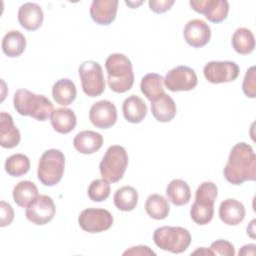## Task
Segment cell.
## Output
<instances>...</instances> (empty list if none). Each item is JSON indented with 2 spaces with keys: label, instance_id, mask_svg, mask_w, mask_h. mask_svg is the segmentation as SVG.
Listing matches in <instances>:
<instances>
[{
  "label": "cell",
  "instance_id": "1",
  "mask_svg": "<svg viewBox=\"0 0 256 256\" xmlns=\"http://www.w3.org/2000/svg\"><path fill=\"white\" fill-rule=\"evenodd\" d=\"M224 178L233 185H241L245 181L256 178V155L253 148L245 143L235 144L223 169Z\"/></svg>",
  "mask_w": 256,
  "mask_h": 256
},
{
  "label": "cell",
  "instance_id": "36",
  "mask_svg": "<svg viewBox=\"0 0 256 256\" xmlns=\"http://www.w3.org/2000/svg\"><path fill=\"white\" fill-rule=\"evenodd\" d=\"M0 211H1V217H0V226L5 227L12 223L14 219V211L11 205L5 201L0 202Z\"/></svg>",
  "mask_w": 256,
  "mask_h": 256
},
{
  "label": "cell",
  "instance_id": "19",
  "mask_svg": "<svg viewBox=\"0 0 256 256\" xmlns=\"http://www.w3.org/2000/svg\"><path fill=\"white\" fill-rule=\"evenodd\" d=\"M20 132L14 125L13 118L6 112L0 113V145L3 148L11 149L20 142Z\"/></svg>",
  "mask_w": 256,
  "mask_h": 256
},
{
  "label": "cell",
  "instance_id": "40",
  "mask_svg": "<svg viewBox=\"0 0 256 256\" xmlns=\"http://www.w3.org/2000/svg\"><path fill=\"white\" fill-rule=\"evenodd\" d=\"M191 254H193V255H195V254H200V255H214V253L210 250V249H208V248H205V247H200V248H198V249H196L195 251H193Z\"/></svg>",
  "mask_w": 256,
  "mask_h": 256
},
{
  "label": "cell",
  "instance_id": "16",
  "mask_svg": "<svg viewBox=\"0 0 256 256\" xmlns=\"http://www.w3.org/2000/svg\"><path fill=\"white\" fill-rule=\"evenodd\" d=\"M118 0H93L90 6V16L99 25L111 24L117 14Z\"/></svg>",
  "mask_w": 256,
  "mask_h": 256
},
{
  "label": "cell",
  "instance_id": "39",
  "mask_svg": "<svg viewBox=\"0 0 256 256\" xmlns=\"http://www.w3.org/2000/svg\"><path fill=\"white\" fill-rule=\"evenodd\" d=\"M255 244H248L244 245L238 252L239 255H254L255 254Z\"/></svg>",
  "mask_w": 256,
  "mask_h": 256
},
{
  "label": "cell",
  "instance_id": "30",
  "mask_svg": "<svg viewBox=\"0 0 256 256\" xmlns=\"http://www.w3.org/2000/svg\"><path fill=\"white\" fill-rule=\"evenodd\" d=\"M114 205L121 211H132L138 203V192L132 186H123L117 189L113 196Z\"/></svg>",
  "mask_w": 256,
  "mask_h": 256
},
{
  "label": "cell",
  "instance_id": "6",
  "mask_svg": "<svg viewBox=\"0 0 256 256\" xmlns=\"http://www.w3.org/2000/svg\"><path fill=\"white\" fill-rule=\"evenodd\" d=\"M65 156L58 149H48L40 157L37 169L39 181L45 186H54L62 179Z\"/></svg>",
  "mask_w": 256,
  "mask_h": 256
},
{
  "label": "cell",
  "instance_id": "22",
  "mask_svg": "<svg viewBox=\"0 0 256 256\" xmlns=\"http://www.w3.org/2000/svg\"><path fill=\"white\" fill-rule=\"evenodd\" d=\"M124 118L130 123H140L147 115L146 103L137 95L127 97L122 104Z\"/></svg>",
  "mask_w": 256,
  "mask_h": 256
},
{
  "label": "cell",
  "instance_id": "37",
  "mask_svg": "<svg viewBox=\"0 0 256 256\" xmlns=\"http://www.w3.org/2000/svg\"><path fill=\"white\" fill-rule=\"evenodd\" d=\"M174 0H150L148 2L150 9L155 13H164L171 9L174 5Z\"/></svg>",
  "mask_w": 256,
  "mask_h": 256
},
{
  "label": "cell",
  "instance_id": "9",
  "mask_svg": "<svg viewBox=\"0 0 256 256\" xmlns=\"http://www.w3.org/2000/svg\"><path fill=\"white\" fill-rule=\"evenodd\" d=\"M79 226L88 233H100L108 230L113 224L112 214L102 208H87L78 217Z\"/></svg>",
  "mask_w": 256,
  "mask_h": 256
},
{
  "label": "cell",
  "instance_id": "7",
  "mask_svg": "<svg viewBox=\"0 0 256 256\" xmlns=\"http://www.w3.org/2000/svg\"><path fill=\"white\" fill-rule=\"evenodd\" d=\"M128 160V154L124 147L120 145L110 146L99 164L102 178L112 183L120 181L127 169Z\"/></svg>",
  "mask_w": 256,
  "mask_h": 256
},
{
  "label": "cell",
  "instance_id": "31",
  "mask_svg": "<svg viewBox=\"0 0 256 256\" xmlns=\"http://www.w3.org/2000/svg\"><path fill=\"white\" fill-rule=\"evenodd\" d=\"M146 213L155 220L165 219L170 211L167 199L160 194H151L145 202Z\"/></svg>",
  "mask_w": 256,
  "mask_h": 256
},
{
  "label": "cell",
  "instance_id": "2",
  "mask_svg": "<svg viewBox=\"0 0 256 256\" xmlns=\"http://www.w3.org/2000/svg\"><path fill=\"white\" fill-rule=\"evenodd\" d=\"M107 82L110 89L116 93H125L134 83L132 63L127 56L121 53L111 54L105 62Z\"/></svg>",
  "mask_w": 256,
  "mask_h": 256
},
{
  "label": "cell",
  "instance_id": "3",
  "mask_svg": "<svg viewBox=\"0 0 256 256\" xmlns=\"http://www.w3.org/2000/svg\"><path fill=\"white\" fill-rule=\"evenodd\" d=\"M15 110L22 116H29L38 121H45L53 109L52 102L44 95L35 94L27 89H18L13 98Z\"/></svg>",
  "mask_w": 256,
  "mask_h": 256
},
{
  "label": "cell",
  "instance_id": "35",
  "mask_svg": "<svg viewBox=\"0 0 256 256\" xmlns=\"http://www.w3.org/2000/svg\"><path fill=\"white\" fill-rule=\"evenodd\" d=\"M209 249L214 253V255H221V256L235 255V249L232 243L223 239H219L212 242Z\"/></svg>",
  "mask_w": 256,
  "mask_h": 256
},
{
  "label": "cell",
  "instance_id": "11",
  "mask_svg": "<svg viewBox=\"0 0 256 256\" xmlns=\"http://www.w3.org/2000/svg\"><path fill=\"white\" fill-rule=\"evenodd\" d=\"M239 66L232 61H210L203 69L206 80L213 84L234 81L239 76Z\"/></svg>",
  "mask_w": 256,
  "mask_h": 256
},
{
  "label": "cell",
  "instance_id": "15",
  "mask_svg": "<svg viewBox=\"0 0 256 256\" xmlns=\"http://www.w3.org/2000/svg\"><path fill=\"white\" fill-rule=\"evenodd\" d=\"M183 34L188 45L193 48H200L210 41L211 29L205 21L201 19H193L187 22Z\"/></svg>",
  "mask_w": 256,
  "mask_h": 256
},
{
  "label": "cell",
  "instance_id": "41",
  "mask_svg": "<svg viewBox=\"0 0 256 256\" xmlns=\"http://www.w3.org/2000/svg\"><path fill=\"white\" fill-rule=\"evenodd\" d=\"M255 222H256L255 220H252V221L250 222L249 226L247 227V234H249V236H250L251 238H255V234H254V232H255V229H254Z\"/></svg>",
  "mask_w": 256,
  "mask_h": 256
},
{
  "label": "cell",
  "instance_id": "42",
  "mask_svg": "<svg viewBox=\"0 0 256 256\" xmlns=\"http://www.w3.org/2000/svg\"><path fill=\"white\" fill-rule=\"evenodd\" d=\"M125 3H126V5H128L129 7H131V8H137L138 6H140L142 3H143V1H125Z\"/></svg>",
  "mask_w": 256,
  "mask_h": 256
},
{
  "label": "cell",
  "instance_id": "8",
  "mask_svg": "<svg viewBox=\"0 0 256 256\" xmlns=\"http://www.w3.org/2000/svg\"><path fill=\"white\" fill-rule=\"evenodd\" d=\"M83 92L89 97H97L105 90V79L101 65L93 60L80 64L78 69Z\"/></svg>",
  "mask_w": 256,
  "mask_h": 256
},
{
  "label": "cell",
  "instance_id": "32",
  "mask_svg": "<svg viewBox=\"0 0 256 256\" xmlns=\"http://www.w3.org/2000/svg\"><path fill=\"white\" fill-rule=\"evenodd\" d=\"M5 171L12 177H20L26 174L30 169L29 158L21 153L9 156L4 164Z\"/></svg>",
  "mask_w": 256,
  "mask_h": 256
},
{
  "label": "cell",
  "instance_id": "4",
  "mask_svg": "<svg viewBox=\"0 0 256 256\" xmlns=\"http://www.w3.org/2000/svg\"><path fill=\"white\" fill-rule=\"evenodd\" d=\"M218 195L216 184L203 182L195 192V201L190 208L191 219L198 225L208 224L214 216V203Z\"/></svg>",
  "mask_w": 256,
  "mask_h": 256
},
{
  "label": "cell",
  "instance_id": "29",
  "mask_svg": "<svg viewBox=\"0 0 256 256\" xmlns=\"http://www.w3.org/2000/svg\"><path fill=\"white\" fill-rule=\"evenodd\" d=\"M140 89L148 100L153 101L164 93V78L157 73H148L141 79Z\"/></svg>",
  "mask_w": 256,
  "mask_h": 256
},
{
  "label": "cell",
  "instance_id": "34",
  "mask_svg": "<svg viewBox=\"0 0 256 256\" xmlns=\"http://www.w3.org/2000/svg\"><path fill=\"white\" fill-rule=\"evenodd\" d=\"M243 93L249 98L256 97V72L255 66H251L245 73L242 83Z\"/></svg>",
  "mask_w": 256,
  "mask_h": 256
},
{
  "label": "cell",
  "instance_id": "23",
  "mask_svg": "<svg viewBox=\"0 0 256 256\" xmlns=\"http://www.w3.org/2000/svg\"><path fill=\"white\" fill-rule=\"evenodd\" d=\"M50 120L53 129L61 134L71 132L77 124L76 115L73 110L69 108L54 109L51 113Z\"/></svg>",
  "mask_w": 256,
  "mask_h": 256
},
{
  "label": "cell",
  "instance_id": "17",
  "mask_svg": "<svg viewBox=\"0 0 256 256\" xmlns=\"http://www.w3.org/2000/svg\"><path fill=\"white\" fill-rule=\"evenodd\" d=\"M44 14L41 7L32 2L24 3L18 10L19 24L26 30L35 31L43 23Z\"/></svg>",
  "mask_w": 256,
  "mask_h": 256
},
{
  "label": "cell",
  "instance_id": "20",
  "mask_svg": "<svg viewBox=\"0 0 256 256\" xmlns=\"http://www.w3.org/2000/svg\"><path fill=\"white\" fill-rule=\"evenodd\" d=\"M103 145V136L95 131L84 130L79 132L73 139L74 148L82 154H92Z\"/></svg>",
  "mask_w": 256,
  "mask_h": 256
},
{
  "label": "cell",
  "instance_id": "5",
  "mask_svg": "<svg viewBox=\"0 0 256 256\" xmlns=\"http://www.w3.org/2000/svg\"><path fill=\"white\" fill-rule=\"evenodd\" d=\"M153 241L162 250L175 254L187 250L191 243L190 232L178 226H162L153 233Z\"/></svg>",
  "mask_w": 256,
  "mask_h": 256
},
{
  "label": "cell",
  "instance_id": "12",
  "mask_svg": "<svg viewBox=\"0 0 256 256\" xmlns=\"http://www.w3.org/2000/svg\"><path fill=\"white\" fill-rule=\"evenodd\" d=\"M56 213V206L53 199L48 195H39L38 198L26 207V218L36 224L45 225L50 222Z\"/></svg>",
  "mask_w": 256,
  "mask_h": 256
},
{
  "label": "cell",
  "instance_id": "14",
  "mask_svg": "<svg viewBox=\"0 0 256 256\" xmlns=\"http://www.w3.org/2000/svg\"><path fill=\"white\" fill-rule=\"evenodd\" d=\"M89 119L97 128H110L117 121V109L111 101L100 100L91 106Z\"/></svg>",
  "mask_w": 256,
  "mask_h": 256
},
{
  "label": "cell",
  "instance_id": "24",
  "mask_svg": "<svg viewBox=\"0 0 256 256\" xmlns=\"http://www.w3.org/2000/svg\"><path fill=\"white\" fill-rule=\"evenodd\" d=\"M12 196L14 202L18 206L26 208L38 198L39 192L38 188L33 182L23 180L14 186Z\"/></svg>",
  "mask_w": 256,
  "mask_h": 256
},
{
  "label": "cell",
  "instance_id": "27",
  "mask_svg": "<svg viewBox=\"0 0 256 256\" xmlns=\"http://www.w3.org/2000/svg\"><path fill=\"white\" fill-rule=\"evenodd\" d=\"M26 47L25 36L18 30L8 31L2 39V50L8 57L20 56Z\"/></svg>",
  "mask_w": 256,
  "mask_h": 256
},
{
  "label": "cell",
  "instance_id": "21",
  "mask_svg": "<svg viewBox=\"0 0 256 256\" xmlns=\"http://www.w3.org/2000/svg\"><path fill=\"white\" fill-rule=\"evenodd\" d=\"M151 112L157 121L169 122L175 117L177 108L174 100L164 92L151 101Z\"/></svg>",
  "mask_w": 256,
  "mask_h": 256
},
{
  "label": "cell",
  "instance_id": "13",
  "mask_svg": "<svg viewBox=\"0 0 256 256\" xmlns=\"http://www.w3.org/2000/svg\"><path fill=\"white\" fill-rule=\"evenodd\" d=\"M189 4L194 11L203 14L212 23H221L229 12V3L226 0H191Z\"/></svg>",
  "mask_w": 256,
  "mask_h": 256
},
{
  "label": "cell",
  "instance_id": "33",
  "mask_svg": "<svg viewBox=\"0 0 256 256\" xmlns=\"http://www.w3.org/2000/svg\"><path fill=\"white\" fill-rule=\"evenodd\" d=\"M88 196L94 202L106 200L110 195V184L105 179H95L88 187Z\"/></svg>",
  "mask_w": 256,
  "mask_h": 256
},
{
  "label": "cell",
  "instance_id": "26",
  "mask_svg": "<svg viewBox=\"0 0 256 256\" xmlns=\"http://www.w3.org/2000/svg\"><path fill=\"white\" fill-rule=\"evenodd\" d=\"M166 195L168 200L175 206L187 204L191 199V191L189 185L181 179H173L166 187Z\"/></svg>",
  "mask_w": 256,
  "mask_h": 256
},
{
  "label": "cell",
  "instance_id": "28",
  "mask_svg": "<svg viewBox=\"0 0 256 256\" xmlns=\"http://www.w3.org/2000/svg\"><path fill=\"white\" fill-rule=\"evenodd\" d=\"M233 49L241 54L247 55L253 52L255 48V38L251 30L245 27H241L235 30L231 39Z\"/></svg>",
  "mask_w": 256,
  "mask_h": 256
},
{
  "label": "cell",
  "instance_id": "10",
  "mask_svg": "<svg viewBox=\"0 0 256 256\" xmlns=\"http://www.w3.org/2000/svg\"><path fill=\"white\" fill-rule=\"evenodd\" d=\"M198 82L195 71L185 65H179L169 70L164 78V85L172 92L193 90Z\"/></svg>",
  "mask_w": 256,
  "mask_h": 256
},
{
  "label": "cell",
  "instance_id": "25",
  "mask_svg": "<svg viewBox=\"0 0 256 256\" xmlns=\"http://www.w3.org/2000/svg\"><path fill=\"white\" fill-rule=\"evenodd\" d=\"M76 86L68 78H62L56 81L52 87V96L56 103L62 106L70 105L76 98Z\"/></svg>",
  "mask_w": 256,
  "mask_h": 256
},
{
  "label": "cell",
  "instance_id": "38",
  "mask_svg": "<svg viewBox=\"0 0 256 256\" xmlns=\"http://www.w3.org/2000/svg\"><path fill=\"white\" fill-rule=\"evenodd\" d=\"M123 255H136V256H144V255H156V253L151 250L148 246L144 245H139V246H134L130 247L126 251L123 252Z\"/></svg>",
  "mask_w": 256,
  "mask_h": 256
},
{
  "label": "cell",
  "instance_id": "18",
  "mask_svg": "<svg viewBox=\"0 0 256 256\" xmlns=\"http://www.w3.org/2000/svg\"><path fill=\"white\" fill-rule=\"evenodd\" d=\"M245 207L236 199H226L219 206V218L229 226L240 224L245 218Z\"/></svg>",
  "mask_w": 256,
  "mask_h": 256
}]
</instances>
